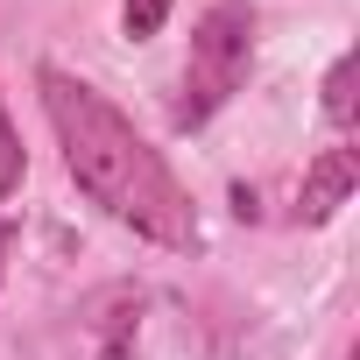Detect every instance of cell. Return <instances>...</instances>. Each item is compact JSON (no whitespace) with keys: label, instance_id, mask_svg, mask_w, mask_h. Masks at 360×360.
Here are the masks:
<instances>
[{"label":"cell","instance_id":"obj_1","mask_svg":"<svg viewBox=\"0 0 360 360\" xmlns=\"http://www.w3.org/2000/svg\"><path fill=\"white\" fill-rule=\"evenodd\" d=\"M36 99H43V120L64 148V169L71 184L113 219L127 226L134 240L162 248V255H198L205 248V219L184 191V176L169 169V155L78 71L64 64H36Z\"/></svg>","mask_w":360,"mask_h":360},{"label":"cell","instance_id":"obj_2","mask_svg":"<svg viewBox=\"0 0 360 360\" xmlns=\"http://www.w3.org/2000/svg\"><path fill=\"white\" fill-rule=\"evenodd\" d=\"M255 36H262L255 0H212V8L198 15L191 50H184V78H176V106H169V127H176V134L212 127V120L248 92Z\"/></svg>","mask_w":360,"mask_h":360},{"label":"cell","instance_id":"obj_3","mask_svg":"<svg viewBox=\"0 0 360 360\" xmlns=\"http://www.w3.org/2000/svg\"><path fill=\"white\" fill-rule=\"evenodd\" d=\"M360 191V148L353 141H332L304 162V184H297V226H332Z\"/></svg>","mask_w":360,"mask_h":360},{"label":"cell","instance_id":"obj_4","mask_svg":"<svg viewBox=\"0 0 360 360\" xmlns=\"http://www.w3.org/2000/svg\"><path fill=\"white\" fill-rule=\"evenodd\" d=\"M141 290L134 283H106V290H92L85 297V332L99 339V353L106 360H127V346H134V332H141Z\"/></svg>","mask_w":360,"mask_h":360},{"label":"cell","instance_id":"obj_5","mask_svg":"<svg viewBox=\"0 0 360 360\" xmlns=\"http://www.w3.org/2000/svg\"><path fill=\"white\" fill-rule=\"evenodd\" d=\"M318 106H325V120H332L339 134L353 127V106H360V99H353V50L332 57V71H325V99H318Z\"/></svg>","mask_w":360,"mask_h":360},{"label":"cell","instance_id":"obj_6","mask_svg":"<svg viewBox=\"0 0 360 360\" xmlns=\"http://www.w3.org/2000/svg\"><path fill=\"white\" fill-rule=\"evenodd\" d=\"M22 176H29V148H22V127L8 120V106H0V205L22 191Z\"/></svg>","mask_w":360,"mask_h":360},{"label":"cell","instance_id":"obj_7","mask_svg":"<svg viewBox=\"0 0 360 360\" xmlns=\"http://www.w3.org/2000/svg\"><path fill=\"white\" fill-rule=\"evenodd\" d=\"M169 8H176V0H120V29H127L134 43H148V36H162Z\"/></svg>","mask_w":360,"mask_h":360},{"label":"cell","instance_id":"obj_8","mask_svg":"<svg viewBox=\"0 0 360 360\" xmlns=\"http://www.w3.org/2000/svg\"><path fill=\"white\" fill-rule=\"evenodd\" d=\"M8 248H15V226H0V269H8Z\"/></svg>","mask_w":360,"mask_h":360},{"label":"cell","instance_id":"obj_9","mask_svg":"<svg viewBox=\"0 0 360 360\" xmlns=\"http://www.w3.org/2000/svg\"><path fill=\"white\" fill-rule=\"evenodd\" d=\"M339 360H360V346H346V353H339Z\"/></svg>","mask_w":360,"mask_h":360}]
</instances>
